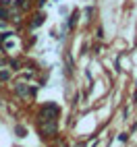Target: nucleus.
Here are the masks:
<instances>
[{
	"label": "nucleus",
	"mask_w": 137,
	"mask_h": 147,
	"mask_svg": "<svg viewBox=\"0 0 137 147\" xmlns=\"http://www.w3.org/2000/svg\"><path fill=\"white\" fill-rule=\"evenodd\" d=\"M56 116H58V106L50 104V106H46L44 110H42V120L48 122V120H56Z\"/></svg>",
	"instance_id": "nucleus-1"
},
{
	"label": "nucleus",
	"mask_w": 137,
	"mask_h": 147,
	"mask_svg": "<svg viewBox=\"0 0 137 147\" xmlns=\"http://www.w3.org/2000/svg\"><path fill=\"white\" fill-rule=\"evenodd\" d=\"M6 17V11H2V8H0V19H4Z\"/></svg>",
	"instance_id": "nucleus-2"
}]
</instances>
